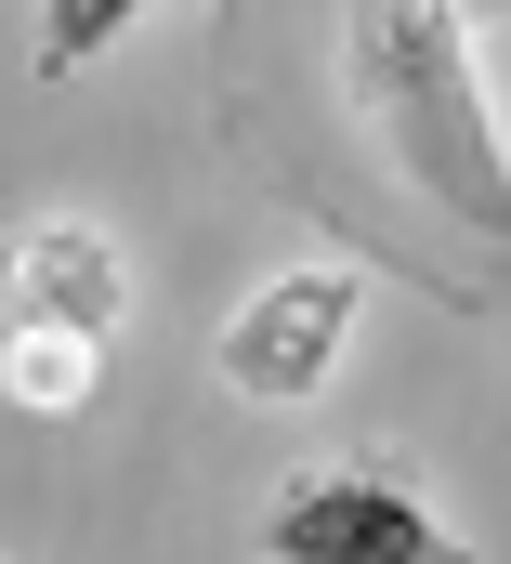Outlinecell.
Here are the masks:
<instances>
[{"label":"cell","instance_id":"cell-4","mask_svg":"<svg viewBox=\"0 0 511 564\" xmlns=\"http://www.w3.org/2000/svg\"><path fill=\"white\" fill-rule=\"evenodd\" d=\"M0 328H53V341H119L131 328V263L106 224H26L0 250Z\"/></svg>","mask_w":511,"mask_h":564},{"label":"cell","instance_id":"cell-3","mask_svg":"<svg viewBox=\"0 0 511 564\" xmlns=\"http://www.w3.org/2000/svg\"><path fill=\"white\" fill-rule=\"evenodd\" d=\"M355 315H368V276L355 263H289V276H262L224 315L210 368H224L237 408H315L328 368H341V341H355Z\"/></svg>","mask_w":511,"mask_h":564},{"label":"cell","instance_id":"cell-6","mask_svg":"<svg viewBox=\"0 0 511 564\" xmlns=\"http://www.w3.org/2000/svg\"><path fill=\"white\" fill-rule=\"evenodd\" d=\"M119 26H131V0H53V26H40V53H26V66H40V79H79Z\"/></svg>","mask_w":511,"mask_h":564},{"label":"cell","instance_id":"cell-5","mask_svg":"<svg viewBox=\"0 0 511 564\" xmlns=\"http://www.w3.org/2000/svg\"><path fill=\"white\" fill-rule=\"evenodd\" d=\"M93 381H106V355H93V341H53V328H0V394H13L26 421H66V408H93Z\"/></svg>","mask_w":511,"mask_h":564},{"label":"cell","instance_id":"cell-7","mask_svg":"<svg viewBox=\"0 0 511 564\" xmlns=\"http://www.w3.org/2000/svg\"><path fill=\"white\" fill-rule=\"evenodd\" d=\"M0 564H13V552H0Z\"/></svg>","mask_w":511,"mask_h":564},{"label":"cell","instance_id":"cell-2","mask_svg":"<svg viewBox=\"0 0 511 564\" xmlns=\"http://www.w3.org/2000/svg\"><path fill=\"white\" fill-rule=\"evenodd\" d=\"M262 564H472V539L393 473V459H302L275 499H262Z\"/></svg>","mask_w":511,"mask_h":564},{"label":"cell","instance_id":"cell-1","mask_svg":"<svg viewBox=\"0 0 511 564\" xmlns=\"http://www.w3.org/2000/svg\"><path fill=\"white\" fill-rule=\"evenodd\" d=\"M341 106L406 197H433L459 237L511 250V144L486 119V79H472V26L446 0L341 13Z\"/></svg>","mask_w":511,"mask_h":564}]
</instances>
